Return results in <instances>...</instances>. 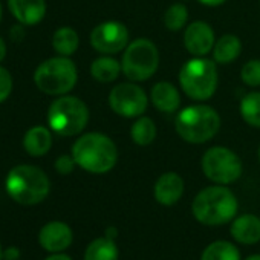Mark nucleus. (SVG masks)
<instances>
[{
  "label": "nucleus",
  "mask_w": 260,
  "mask_h": 260,
  "mask_svg": "<svg viewBox=\"0 0 260 260\" xmlns=\"http://www.w3.org/2000/svg\"><path fill=\"white\" fill-rule=\"evenodd\" d=\"M239 210L234 193L226 185H211L202 188L193 199V217L207 226H219L231 222Z\"/></svg>",
  "instance_id": "obj_1"
},
{
  "label": "nucleus",
  "mask_w": 260,
  "mask_h": 260,
  "mask_svg": "<svg viewBox=\"0 0 260 260\" xmlns=\"http://www.w3.org/2000/svg\"><path fill=\"white\" fill-rule=\"evenodd\" d=\"M72 156L83 170L103 175L110 172L118 161V150L115 143L103 134H86L80 137L72 146Z\"/></svg>",
  "instance_id": "obj_2"
},
{
  "label": "nucleus",
  "mask_w": 260,
  "mask_h": 260,
  "mask_svg": "<svg viewBox=\"0 0 260 260\" xmlns=\"http://www.w3.org/2000/svg\"><path fill=\"white\" fill-rule=\"evenodd\" d=\"M5 188L17 204L37 205L48 198L51 182L42 169L36 166H17L8 173Z\"/></svg>",
  "instance_id": "obj_3"
},
{
  "label": "nucleus",
  "mask_w": 260,
  "mask_h": 260,
  "mask_svg": "<svg viewBox=\"0 0 260 260\" xmlns=\"http://www.w3.org/2000/svg\"><path fill=\"white\" fill-rule=\"evenodd\" d=\"M175 127L184 141L190 144H204L219 132L220 116L216 109L210 106H188L178 113Z\"/></svg>",
  "instance_id": "obj_4"
},
{
  "label": "nucleus",
  "mask_w": 260,
  "mask_h": 260,
  "mask_svg": "<svg viewBox=\"0 0 260 260\" xmlns=\"http://www.w3.org/2000/svg\"><path fill=\"white\" fill-rule=\"evenodd\" d=\"M217 80L216 63L201 57L188 60L179 72L182 90L187 96L198 101H205L214 95Z\"/></svg>",
  "instance_id": "obj_5"
},
{
  "label": "nucleus",
  "mask_w": 260,
  "mask_h": 260,
  "mask_svg": "<svg viewBox=\"0 0 260 260\" xmlns=\"http://www.w3.org/2000/svg\"><path fill=\"white\" fill-rule=\"evenodd\" d=\"M89 121L87 106L77 96H61L48 110V124L57 135L74 137L81 134Z\"/></svg>",
  "instance_id": "obj_6"
},
{
  "label": "nucleus",
  "mask_w": 260,
  "mask_h": 260,
  "mask_svg": "<svg viewBox=\"0 0 260 260\" xmlns=\"http://www.w3.org/2000/svg\"><path fill=\"white\" fill-rule=\"evenodd\" d=\"M77 68L68 57H54L43 61L34 74L36 86L48 95H64L77 84Z\"/></svg>",
  "instance_id": "obj_7"
},
{
  "label": "nucleus",
  "mask_w": 260,
  "mask_h": 260,
  "mask_svg": "<svg viewBox=\"0 0 260 260\" xmlns=\"http://www.w3.org/2000/svg\"><path fill=\"white\" fill-rule=\"evenodd\" d=\"M159 66V52L149 39H137L127 45L121 68L124 75L132 81H146L155 75Z\"/></svg>",
  "instance_id": "obj_8"
},
{
  "label": "nucleus",
  "mask_w": 260,
  "mask_h": 260,
  "mask_svg": "<svg viewBox=\"0 0 260 260\" xmlns=\"http://www.w3.org/2000/svg\"><path fill=\"white\" fill-rule=\"evenodd\" d=\"M240 158L226 147H211L202 156V172L214 184L228 185L242 176Z\"/></svg>",
  "instance_id": "obj_9"
},
{
  "label": "nucleus",
  "mask_w": 260,
  "mask_h": 260,
  "mask_svg": "<svg viewBox=\"0 0 260 260\" xmlns=\"http://www.w3.org/2000/svg\"><path fill=\"white\" fill-rule=\"evenodd\" d=\"M149 98L146 92L132 83H122L113 87L109 93L110 109L124 118H135L146 112Z\"/></svg>",
  "instance_id": "obj_10"
},
{
  "label": "nucleus",
  "mask_w": 260,
  "mask_h": 260,
  "mask_svg": "<svg viewBox=\"0 0 260 260\" xmlns=\"http://www.w3.org/2000/svg\"><path fill=\"white\" fill-rule=\"evenodd\" d=\"M128 31L121 22H104L90 32V45L101 54H116L127 48Z\"/></svg>",
  "instance_id": "obj_11"
},
{
  "label": "nucleus",
  "mask_w": 260,
  "mask_h": 260,
  "mask_svg": "<svg viewBox=\"0 0 260 260\" xmlns=\"http://www.w3.org/2000/svg\"><path fill=\"white\" fill-rule=\"evenodd\" d=\"M72 240L74 233L71 226L60 220L46 223L39 233V242L42 248H45L49 252H63L71 246Z\"/></svg>",
  "instance_id": "obj_12"
},
{
  "label": "nucleus",
  "mask_w": 260,
  "mask_h": 260,
  "mask_svg": "<svg viewBox=\"0 0 260 260\" xmlns=\"http://www.w3.org/2000/svg\"><path fill=\"white\" fill-rule=\"evenodd\" d=\"M184 45L194 57L207 55L214 46V31L205 22H193L184 32Z\"/></svg>",
  "instance_id": "obj_13"
},
{
  "label": "nucleus",
  "mask_w": 260,
  "mask_h": 260,
  "mask_svg": "<svg viewBox=\"0 0 260 260\" xmlns=\"http://www.w3.org/2000/svg\"><path fill=\"white\" fill-rule=\"evenodd\" d=\"M184 190H185L184 179L175 172H167L161 175L155 182V188H153L155 201L164 207H172L181 201Z\"/></svg>",
  "instance_id": "obj_14"
},
{
  "label": "nucleus",
  "mask_w": 260,
  "mask_h": 260,
  "mask_svg": "<svg viewBox=\"0 0 260 260\" xmlns=\"http://www.w3.org/2000/svg\"><path fill=\"white\" fill-rule=\"evenodd\" d=\"M231 237L242 245H255L260 242V217L251 213L236 216L230 225Z\"/></svg>",
  "instance_id": "obj_15"
},
{
  "label": "nucleus",
  "mask_w": 260,
  "mask_h": 260,
  "mask_svg": "<svg viewBox=\"0 0 260 260\" xmlns=\"http://www.w3.org/2000/svg\"><path fill=\"white\" fill-rule=\"evenodd\" d=\"M11 14L26 26L37 25L46 14L45 0H8Z\"/></svg>",
  "instance_id": "obj_16"
},
{
  "label": "nucleus",
  "mask_w": 260,
  "mask_h": 260,
  "mask_svg": "<svg viewBox=\"0 0 260 260\" xmlns=\"http://www.w3.org/2000/svg\"><path fill=\"white\" fill-rule=\"evenodd\" d=\"M150 98H152L153 106L158 110L166 112V113L176 112L179 109V104H181V95H179L178 89L169 81L156 83L152 87Z\"/></svg>",
  "instance_id": "obj_17"
},
{
  "label": "nucleus",
  "mask_w": 260,
  "mask_h": 260,
  "mask_svg": "<svg viewBox=\"0 0 260 260\" xmlns=\"http://www.w3.org/2000/svg\"><path fill=\"white\" fill-rule=\"evenodd\" d=\"M23 147L31 156H43L52 147V135L46 127L36 125L26 132L23 138Z\"/></svg>",
  "instance_id": "obj_18"
},
{
  "label": "nucleus",
  "mask_w": 260,
  "mask_h": 260,
  "mask_svg": "<svg viewBox=\"0 0 260 260\" xmlns=\"http://www.w3.org/2000/svg\"><path fill=\"white\" fill-rule=\"evenodd\" d=\"M84 260H119V249L115 240L104 236L96 237L87 245Z\"/></svg>",
  "instance_id": "obj_19"
},
{
  "label": "nucleus",
  "mask_w": 260,
  "mask_h": 260,
  "mask_svg": "<svg viewBox=\"0 0 260 260\" xmlns=\"http://www.w3.org/2000/svg\"><path fill=\"white\" fill-rule=\"evenodd\" d=\"M240 51H242V43H240L239 37H236L233 34H226V36H222L214 43L213 57H214L216 63L228 64L240 55Z\"/></svg>",
  "instance_id": "obj_20"
},
{
  "label": "nucleus",
  "mask_w": 260,
  "mask_h": 260,
  "mask_svg": "<svg viewBox=\"0 0 260 260\" xmlns=\"http://www.w3.org/2000/svg\"><path fill=\"white\" fill-rule=\"evenodd\" d=\"M201 260H242L239 248L230 240H214L207 245Z\"/></svg>",
  "instance_id": "obj_21"
},
{
  "label": "nucleus",
  "mask_w": 260,
  "mask_h": 260,
  "mask_svg": "<svg viewBox=\"0 0 260 260\" xmlns=\"http://www.w3.org/2000/svg\"><path fill=\"white\" fill-rule=\"evenodd\" d=\"M121 71H122L121 64L112 57H100V58L93 60V63L90 66L92 77L100 83L115 81Z\"/></svg>",
  "instance_id": "obj_22"
},
{
  "label": "nucleus",
  "mask_w": 260,
  "mask_h": 260,
  "mask_svg": "<svg viewBox=\"0 0 260 260\" xmlns=\"http://www.w3.org/2000/svg\"><path fill=\"white\" fill-rule=\"evenodd\" d=\"M78 45H80L78 34L69 26H63V28L57 29L52 37V46H54L55 52L60 54L61 57L72 55L78 49Z\"/></svg>",
  "instance_id": "obj_23"
},
{
  "label": "nucleus",
  "mask_w": 260,
  "mask_h": 260,
  "mask_svg": "<svg viewBox=\"0 0 260 260\" xmlns=\"http://www.w3.org/2000/svg\"><path fill=\"white\" fill-rule=\"evenodd\" d=\"M130 137H132L134 143L144 147L153 143L156 138V125L152 118L149 116H141L137 119L130 128Z\"/></svg>",
  "instance_id": "obj_24"
},
{
  "label": "nucleus",
  "mask_w": 260,
  "mask_h": 260,
  "mask_svg": "<svg viewBox=\"0 0 260 260\" xmlns=\"http://www.w3.org/2000/svg\"><path fill=\"white\" fill-rule=\"evenodd\" d=\"M240 115L246 124L260 127V92H249L242 98Z\"/></svg>",
  "instance_id": "obj_25"
},
{
  "label": "nucleus",
  "mask_w": 260,
  "mask_h": 260,
  "mask_svg": "<svg viewBox=\"0 0 260 260\" xmlns=\"http://www.w3.org/2000/svg\"><path fill=\"white\" fill-rule=\"evenodd\" d=\"M188 19V10L182 4L172 5L164 16V25L169 31H179Z\"/></svg>",
  "instance_id": "obj_26"
},
{
  "label": "nucleus",
  "mask_w": 260,
  "mask_h": 260,
  "mask_svg": "<svg viewBox=\"0 0 260 260\" xmlns=\"http://www.w3.org/2000/svg\"><path fill=\"white\" fill-rule=\"evenodd\" d=\"M240 78L246 86H260V60H249L240 72Z\"/></svg>",
  "instance_id": "obj_27"
},
{
  "label": "nucleus",
  "mask_w": 260,
  "mask_h": 260,
  "mask_svg": "<svg viewBox=\"0 0 260 260\" xmlns=\"http://www.w3.org/2000/svg\"><path fill=\"white\" fill-rule=\"evenodd\" d=\"M13 90V78L11 74L0 66V103H4Z\"/></svg>",
  "instance_id": "obj_28"
},
{
  "label": "nucleus",
  "mask_w": 260,
  "mask_h": 260,
  "mask_svg": "<svg viewBox=\"0 0 260 260\" xmlns=\"http://www.w3.org/2000/svg\"><path fill=\"white\" fill-rule=\"evenodd\" d=\"M75 166H77V162H75V159H74L72 155L71 156L69 155H61L55 161V170L60 175H69V173H72L74 169H75Z\"/></svg>",
  "instance_id": "obj_29"
},
{
  "label": "nucleus",
  "mask_w": 260,
  "mask_h": 260,
  "mask_svg": "<svg viewBox=\"0 0 260 260\" xmlns=\"http://www.w3.org/2000/svg\"><path fill=\"white\" fill-rule=\"evenodd\" d=\"M20 257V249L16 246H10L5 252H4V258L5 260H17Z\"/></svg>",
  "instance_id": "obj_30"
},
{
  "label": "nucleus",
  "mask_w": 260,
  "mask_h": 260,
  "mask_svg": "<svg viewBox=\"0 0 260 260\" xmlns=\"http://www.w3.org/2000/svg\"><path fill=\"white\" fill-rule=\"evenodd\" d=\"M104 237L112 239V240H116V237H118V230H116L115 226H107L106 231H104Z\"/></svg>",
  "instance_id": "obj_31"
},
{
  "label": "nucleus",
  "mask_w": 260,
  "mask_h": 260,
  "mask_svg": "<svg viewBox=\"0 0 260 260\" xmlns=\"http://www.w3.org/2000/svg\"><path fill=\"white\" fill-rule=\"evenodd\" d=\"M202 5L205 7H219V5H223L226 0H198Z\"/></svg>",
  "instance_id": "obj_32"
},
{
  "label": "nucleus",
  "mask_w": 260,
  "mask_h": 260,
  "mask_svg": "<svg viewBox=\"0 0 260 260\" xmlns=\"http://www.w3.org/2000/svg\"><path fill=\"white\" fill-rule=\"evenodd\" d=\"M45 260H72L68 254H63V252H54L51 254L49 257H46Z\"/></svg>",
  "instance_id": "obj_33"
},
{
  "label": "nucleus",
  "mask_w": 260,
  "mask_h": 260,
  "mask_svg": "<svg viewBox=\"0 0 260 260\" xmlns=\"http://www.w3.org/2000/svg\"><path fill=\"white\" fill-rule=\"evenodd\" d=\"M5 57H7V45H5L4 39L0 37V61H2Z\"/></svg>",
  "instance_id": "obj_34"
},
{
  "label": "nucleus",
  "mask_w": 260,
  "mask_h": 260,
  "mask_svg": "<svg viewBox=\"0 0 260 260\" xmlns=\"http://www.w3.org/2000/svg\"><path fill=\"white\" fill-rule=\"evenodd\" d=\"M245 260H260V254H252V255H248Z\"/></svg>",
  "instance_id": "obj_35"
},
{
  "label": "nucleus",
  "mask_w": 260,
  "mask_h": 260,
  "mask_svg": "<svg viewBox=\"0 0 260 260\" xmlns=\"http://www.w3.org/2000/svg\"><path fill=\"white\" fill-rule=\"evenodd\" d=\"M2 257H4V252H2V248H0V260H2Z\"/></svg>",
  "instance_id": "obj_36"
},
{
  "label": "nucleus",
  "mask_w": 260,
  "mask_h": 260,
  "mask_svg": "<svg viewBox=\"0 0 260 260\" xmlns=\"http://www.w3.org/2000/svg\"><path fill=\"white\" fill-rule=\"evenodd\" d=\"M0 19H2V5H0Z\"/></svg>",
  "instance_id": "obj_37"
},
{
  "label": "nucleus",
  "mask_w": 260,
  "mask_h": 260,
  "mask_svg": "<svg viewBox=\"0 0 260 260\" xmlns=\"http://www.w3.org/2000/svg\"><path fill=\"white\" fill-rule=\"evenodd\" d=\"M258 161H260V147H258Z\"/></svg>",
  "instance_id": "obj_38"
}]
</instances>
